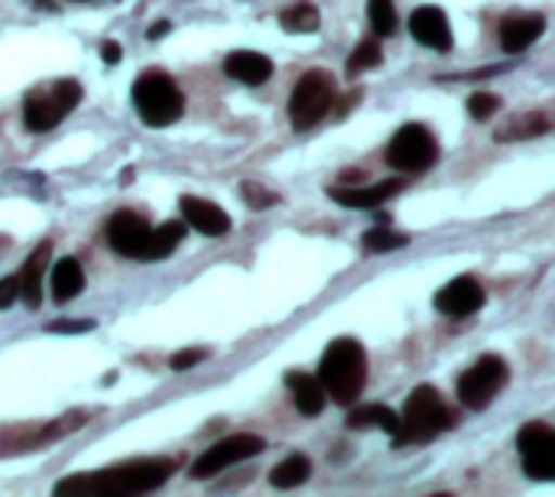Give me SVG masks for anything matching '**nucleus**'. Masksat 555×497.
<instances>
[{"instance_id":"1","label":"nucleus","mask_w":555,"mask_h":497,"mask_svg":"<svg viewBox=\"0 0 555 497\" xmlns=\"http://www.w3.org/2000/svg\"><path fill=\"white\" fill-rule=\"evenodd\" d=\"M176 459H137L111 469H98L88 475H68L55 485V495H81V497H120V495H146L163 488L172 472Z\"/></svg>"},{"instance_id":"2","label":"nucleus","mask_w":555,"mask_h":497,"mask_svg":"<svg viewBox=\"0 0 555 497\" xmlns=\"http://www.w3.org/2000/svg\"><path fill=\"white\" fill-rule=\"evenodd\" d=\"M325 387V397L341 404V407H354L358 397L364 394L367 384V352L358 339H335L319 365L315 374Z\"/></svg>"},{"instance_id":"3","label":"nucleus","mask_w":555,"mask_h":497,"mask_svg":"<svg viewBox=\"0 0 555 497\" xmlns=\"http://www.w3.org/2000/svg\"><path fill=\"white\" fill-rule=\"evenodd\" d=\"M455 426V413L446 407L442 394L429 384H420L403 407L400 430L393 436V446H416V443H433L439 433Z\"/></svg>"},{"instance_id":"4","label":"nucleus","mask_w":555,"mask_h":497,"mask_svg":"<svg viewBox=\"0 0 555 497\" xmlns=\"http://www.w3.org/2000/svg\"><path fill=\"white\" fill-rule=\"evenodd\" d=\"M133 104L146 127H169L185 114V94L172 75L153 68L133 81Z\"/></svg>"},{"instance_id":"5","label":"nucleus","mask_w":555,"mask_h":497,"mask_svg":"<svg viewBox=\"0 0 555 497\" xmlns=\"http://www.w3.org/2000/svg\"><path fill=\"white\" fill-rule=\"evenodd\" d=\"M81 104V85L75 78H59L49 88H33L23 98V124L33 133L59 127Z\"/></svg>"},{"instance_id":"6","label":"nucleus","mask_w":555,"mask_h":497,"mask_svg":"<svg viewBox=\"0 0 555 497\" xmlns=\"http://www.w3.org/2000/svg\"><path fill=\"white\" fill-rule=\"evenodd\" d=\"M335 104V78L322 68L306 72L289 94V124L296 130H312Z\"/></svg>"},{"instance_id":"7","label":"nucleus","mask_w":555,"mask_h":497,"mask_svg":"<svg viewBox=\"0 0 555 497\" xmlns=\"http://www.w3.org/2000/svg\"><path fill=\"white\" fill-rule=\"evenodd\" d=\"M387 166H393L397 173H426L436 166L439 160V143L433 137V130L426 124H403L393 140L387 143Z\"/></svg>"},{"instance_id":"8","label":"nucleus","mask_w":555,"mask_h":497,"mask_svg":"<svg viewBox=\"0 0 555 497\" xmlns=\"http://www.w3.org/2000/svg\"><path fill=\"white\" fill-rule=\"evenodd\" d=\"M507 378H511L507 361L498 355H485V358H478V365H472L459 378V400L468 410H488L491 400L507 387Z\"/></svg>"},{"instance_id":"9","label":"nucleus","mask_w":555,"mask_h":497,"mask_svg":"<svg viewBox=\"0 0 555 497\" xmlns=\"http://www.w3.org/2000/svg\"><path fill=\"white\" fill-rule=\"evenodd\" d=\"M263 449H267V443H263L260 436H254V433H237V436H228V439L208 446V449L192 462L189 472H192V479L205 482V479H215L218 472H224V469H231V466H237V462H244V459L260 456Z\"/></svg>"},{"instance_id":"10","label":"nucleus","mask_w":555,"mask_h":497,"mask_svg":"<svg viewBox=\"0 0 555 497\" xmlns=\"http://www.w3.org/2000/svg\"><path fill=\"white\" fill-rule=\"evenodd\" d=\"M517 449L524 459V472L533 482H553L555 479V433L546 423H527L517 433Z\"/></svg>"},{"instance_id":"11","label":"nucleus","mask_w":555,"mask_h":497,"mask_svg":"<svg viewBox=\"0 0 555 497\" xmlns=\"http://www.w3.org/2000/svg\"><path fill=\"white\" fill-rule=\"evenodd\" d=\"M150 234L153 228L146 225V218H140L130 208L114 212L107 221V244L114 254L127 260H150Z\"/></svg>"},{"instance_id":"12","label":"nucleus","mask_w":555,"mask_h":497,"mask_svg":"<svg viewBox=\"0 0 555 497\" xmlns=\"http://www.w3.org/2000/svg\"><path fill=\"white\" fill-rule=\"evenodd\" d=\"M485 303H488L485 286H481L475 277H455L452 283H446V286L436 293V309H439L442 316H452V319L475 316Z\"/></svg>"},{"instance_id":"13","label":"nucleus","mask_w":555,"mask_h":497,"mask_svg":"<svg viewBox=\"0 0 555 497\" xmlns=\"http://www.w3.org/2000/svg\"><path fill=\"white\" fill-rule=\"evenodd\" d=\"M179 212H182L185 228H195V231L205 234V238H221V234L231 231V215H228L221 205L208 202V199L182 195V199H179Z\"/></svg>"},{"instance_id":"14","label":"nucleus","mask_w":555,"mask_h":497,"mask_svg":"<svg viewBox=\"0 0 555 497\" xmlns=\"http://www.w3.org/2000/svg\"><path fill=\"white\" fill-rule=\"evenodd\" d=\"M410 33L416 36V42L436 49V52H449L452 49V26L446 10L439 7H420L410 16Z\"/></svg>"},{"instance_id":"15","label":"nucleus","mask_w":555,"mask_h":497,"mask_svg":"<svg viewBox=\"0 0 555 497\" xmlns=\"http://www.w3.org/2000/svg\"><path fill=\"white\" fill-rule=\"evenodd\" d=\"M546 33V16L543 13H527V16H511L501 23V49L517 55L530 49L540 36Z\"/></svg>"},{"instance_id":"16","label":"nucleus","mask_w":555,"mask_h":497,"mask_svg":"<svg viewBox=\"0 0 555 497\" xmlns=\"http://www.w3.org/2000/svg\"><path fill=\"white\" fill-rule=\"evenodd\" d=\"M400 189H403V179H387V182L361 186V189H351V186L341 189V186H335V189H328V195H332V202H338L345 208H377L387 199H393Z\"/></svg>"},{"instance_id":"17","label":"nucleus","mask_w":555,"mask_h":497,"mask_svg":"<svg viewBox=\"0 0 555 497\" xmlns=\"http://www.w3.org/2000/svg\"><path fill=\"white\" fill-rule=\"evenodd\" d=\"M224 72H228V78H234L241 85H263L273 75V62L263 52L237 49L224 59Z\"/></svg>"},{"instance_id":"18","label":"nucleus","mask_w":555,"mask_h":497,"mask_svg":"<svg viewBox=\"0 0 555 497\" xmlns=\"http://www.w3.org/2000/svg\"><path fill=\"white\" fill-rule=\"evenodd\" d=\"M49 254H52V244L42 241L23 264V270L16 273L20 277V300L29 306V309H39L42 303V277H46V267H49Z\"/></svg>"},{"instance_id":"19","label":"nucleus","mask_w":555,"mask_h":497,"mask_svg":"<svg viewBox=\"0 0 555 497\" xmlns=\"http://www.w3.org/2000/svg\"><path fill=\"white\" fill-rule=\"evenodd\" d=\"M286 387L293 391V404L302 417H319L325 410V387L315 374L306 371H289Z\"/></svg>"},{"instance_id":"20","label":"nucleus","mask_w":555,"mask_h":497,"mask_svg":"<svg viewBox=\"0 0 555 497\" xmlns=\"http://www.w3.org/2000/svg\"><path fill=\"white\" fill-rule=\"evenodd\" d=\"M85 290V270L75 257H62L52 267V296L55 303H72Z\"/></svg>"},{"instance_id":"21","label":"nucleus","mask_w":555,"mask_h":497,"mask_svg":"<svg viewBox=\"0 0 555 497\" xmlns=\"http://www.w3.org/2000/svg\"><path fill=\"white\" fill-rule=\"evenodd\" d=\"M348 426H354V430H374V426H377V430L397 436V430H400V413L390 410V407H384V404H367V407L351 410Z\"/></svg>"},{"instance_id":"22","label":"nucleus","mask_w":555,"mask_h":497,"mask_svg":"<svg viewBox=\"0 0 555 497\" xmlns=\"http://www.w3.org/2000/svg\"><path fill=\"white\" fill-rule=\"evenodd\" d=\"M550 117L533 111V114H517L507 127L498 130V140H530V137H540V133H550Z\"/></svg>"},{"instance_id":"23","label":"nucleus","mask_w":555,"mask_h":497,"mask_svg":"<svg viewBox=\"0 0 555 497\" xmlns=\"http://www.w3.org/2000/svg\"><path fill=\"white\" fill-rule=\"evenodd\" d=\"M309 475H312V462L306 456H289V459H283L270 472V485L280 488V492H286V488H296V485L309 482Z\"/></svg>"},{"instance_id":"24","label":"nucleus","mask_w":555,"mask_h":497,"mask_svg":"<svg viewBox=\"0 0 555 497\" xmlns=\"http://www.w3.org/2000/svg\"><path fill=\"white\" fill-rule=\"evenodd\" d=\"M185 238V221H166L159 228H153L150 234V260H163L169 257Z\"/></svg>"},{"instance_id":"25","label":"nucleus","mask_w":555,"mask_h":497,"mask_svg":"<svg viewBox=\"0 0 555 497\" xmlns=\"http://www.w3.org/2000/svg\"><path fill=\"white\" fill-rule=\"evenodd\" d=\"M280 26L286 33H315L319 29V10L312 3H293L280 13Z\"/></svg>"},{"instance_id":"26","label":"nucleus","mask_w":555,"mask_h":497,"mask_svg":"<svg viewBox=\"0 0 555 497\" xmlns=\"http://www.w3.org/2000/svg\"><path fill=\"white\" fill-rule=\"evenodd\" d=\"M367 20L377 36H393L397 33V7L393 0H367Z\"/></svg>"},{"instance_id":"27","label":"nucleus","mask_w":555,"mask_h":497,"mask_svg":"<svg viewBox=\"0 0 555 497\" xmlns=\"http://www.w3.org/2000/svg\"><path fill=\"white\" fill-rule=\"evenodd\" d=\"M384 62V49L374 42V39H364L358 42V49L348 55V75H361L367 68H377Z\"/></svg>"},{"instance_id":"28","label":"nucleus","mask_w":555,"mask_h":497,"mask_svg":"<svg viewBox=\"0 0 555 497\" xmlns=\"http://www.w3.org/2000/svg\"><path fill=\"white\" fill-rule=\"evenodd\" d=\"M361 244H364V251H374V254H387V251H397V247H406L410 244V234H397V231H390V228H374V231H367L364 238H361Z\"/></svg>"},{"instance_id":"29","label":"nucleus","mask_w":555,"mask_h":497,"mask_svg":"<svg viewBox=\"0 0 555 497\" xmlns=\"http://www.w3.org/2000/svg\"><path fill=\"white\" fill-rule=\"evenodd\" d=\"M498 111H501V98L491 94V91H475V94L468 98V114H472L475 120H488V117H494Z\"/></svg>"},{"instance_id":"30","label":"nucleus","mask_w":555,"mask_h":497,"mask_svg":"<svg viewBox=\"0 0 555 497\" xmlns=\"http://www.w3.org/2000/svg\"><path fill=\"white\" fill-rule=\"evenodd\" d=\"M241 199L250 208H270V205H276V195L270 189H263L260 182H241Z\"/></svg>"},{"instance_id":"31","label":"nucleus","mask_w":555,"mask_h":497,"mask_svg":"<svg viewBox=\"0 0 555 497\" xmlns=\"http://www.w3.org/2000/svg\"><path fill=\"white\" fill-rule=\"evenodd\" d=\"M205 358H208L205 348H185V352H176V355L169 358V368H172V371H189V368H195V365L205 361Z\"/></svg>"},{"instance_id":"32","label":"nucleus","mask_w":555,"mask_h":497,"mask_svg":"<svg viewBox=\"0 0 555 497\" xmlns=\"http://www.w3.org/2000/svg\"><path fill=\"white\" fill-rule=\"evenodd\" d=\"M20 300V277H3L0 280V309H10Z\"/></svg>"},{"instance_id":"33","label":"nucleus","mask_w":555,"mask_h":497,"mask_svg":"<svg viewBox=\"0 0 555 497\" xmlns=\"http://www.w3.org/2000/svg\"><path fill=\"white\" fill-rule=\"evenodd\" d=\"M94 329V322L88 319V322H78V319H65V322H49L46 326V332H65V335H75V332H91Z\"/></svg>"},{"instance_id":"34","label":"nucleus","mask_w":555,"mask_h":497,"mask_svg":"<svg viewBox=\"0 0 555 497\" xmlns=\"http://www.w3.org/2000/svg\"><path fill=\"white\" fill-rule=\"evenodd\" d=\"M120 55H124V49H120L117 42H111V39H107V42H101V59H104L107 65H117V62H120Z\"/></svg>"},{"instance_id":"35","label":"nucleus","mask_w":555,"mask_h":497,"mask_svg":"<svg viewBox=\"0 0 555 497\" xmlns=\"http://www.w3.org/2000/svg\"><path fill=\"white\" fill-rule=\"evenodd\" d=\"M169 29H172V23H169V20H159V23H153V26H150V39H159V36H163V33H169Z\"/></svg>"}]
</instances>
